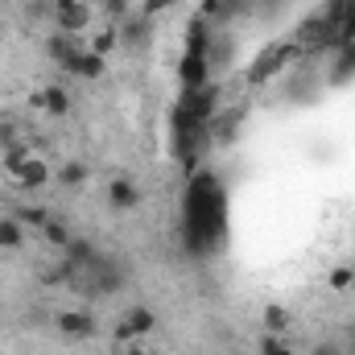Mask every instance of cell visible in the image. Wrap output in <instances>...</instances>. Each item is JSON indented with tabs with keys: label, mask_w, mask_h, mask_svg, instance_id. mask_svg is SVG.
<instances>
[{
	"label": "cell",
	"mask_w": 355,
	"mask_h": 355,
	"mask_svg": "<svg viewBox=\"0 0 355 355\" xmlns=\"http://www.w3.org/2000/svg\"><path fill=\"white\" fill-rule=\"evenodd\" d=\"M327 285H331L335 293L352 289V285H355V268L352 265H335V268H331V277H327Z\"/></svg>",
	"instance_id": "obj_16"
},
{
	"label": "cell",
	"mask_w": 355,
	"mask_h": 355,
	"mask_svg": "<svg viewBox=\"0 0 355 355\" xmlns=\"http://www.w3.org/2000/svg\"><path fill=\"white\" fill-rule=\"evenodd\" d=\"M178 79H182L190 91L207 87V79H211V62H207V54H186L182 67H178Z\"/></svg>",
	"instance_id": "obj_7"
},
{
	"label": "cell",
	"mask_w": 355,
	"mask_h": 355,
	"mask_svg": "<svg viewBox=\"0 0 355 355\" xmlns=\"http://www.w3.org/2000/svg\"><path fill=\"white\" fill-rule=\"evenodd\" d=\"M25 248V223L17 215H0V252Z\"/></svg>",
	"instance_id": "obj_11"
},
{
	"label": "cell",
	"mask_w": 355,
	"mask_h": 355,
	"mask_svg": "<svg viewBox=\"0 0 355 355\" xmlns=\"http://www.w3.org/2000/svg\"><path fill=\"white\" fill-rule=\"evenodd\" d=\"M261 355H297V352H293L281 335H268L265 343H261Z\"/></svg>",
	"instance_id": "obj_22"
},
{
	"label": "cell",
	"mask_w": 355,
	"mask_h": 355,
	"mask_svg": "<svg viewBox=\"0 0 355 355\" xmlns=\"http://www.w3.org/2000/svg\"><path fill=\"white\" fill-rule=\"evenodd\" d=\"M352 75H355V46H343V54H339L335 67H331V79L343 83V79H352Z\"/></svg>",
	"instance_id": "obj_15"
},
{
	"label": "cell",
	"mask_w": 355,
	"mask_h": 355,
	"mask_svg": "<svg viewBox=\"0 0 355 355\" xmlns=\"http://www.w3.org/2000/svg\"><path fill=\"white\" fill-rule=\"evenodd\" d=\"M37 107H42L46 116H67V112H71V95L58 87V83H46L42 95H37Z\"/></svg>",
	"instance_id": "obj_9"
},
{
	"label": "cell",
	"mask_w": 355,
	"mask_h": 355,
	"mask_svg": "<svg viewBox=\"0 0 355 355\" xmlns=\"http://www.w3.org/2000/svg\"><path fill=\"white\" fill-rule=\"evenodd\" d=\"M153 327H157V314H153L149 306H132V310L124 314V322L116 327V339H120V343H137V339L153 335Z\"/></svg>",
	"instance_id": "obj_4"
},
{
	"label": "cell",
	"mask_w": 355,
	"mask_h": 355,
	"mask_svg": "<svg viewBox=\"0 0 355 355\" xmlns=\"http://www.w3.org/2000/svg\"><path fill=\"white\" fill-rule=\"evenodd\" d=\"M42 236H46V244H54V248H67V244H71V236H67V227H62L58 219H50V223L42 227Z\"/></svg>",
	"instance_id": "obj_19"
},
{
	"label": "cell",
	"mask_w": 355,
	"mask_h": 355,
	"mask_svg": "<svg viewBox=\"0 0 355 355\" xmlns=\"http://www.w3.org/2000/svg\"><path fill=\"white\" fill-rule=\"evenodd\" d=\"M54 331H58L62 339H71V343H87V339H95V331H99L95 310H87V306L58 310V314H54Z\"/></svg>",
	"instance_id": "obj_2"
},
{
	"label": "cell",
	"mask_w": 355,
	"mask_h": 355,
	"mask_svg": "<svg viewBox=\"0 0 355 355\" xmlns=\"http://www.w3.org/2000/svg\"><path fill=\"white\" fill-rule=\"evenodd\" d=\"M137 202H141V190L132 186V178H112V182H107V207H112L116 215L137 211Z\"/></svg>",
	"instance_id": "obj_6"
},
{
	"label": "cell",
	"mask_w": 355,
	"mask_h": 355,
	"mask_svg": "<svg viewBox=\"0 0 355 355\" xmlns=\"http://www.w3.org/2000/svg\"><path fill=\"white\" fill-rule=\"evenodd\" d=\"M83 46H87L83 37H71V33H58V29H54V33L46 37V58H50V62H58V67L67 71V67L75 62V54H79Z\"/></svg>",
	"instance_id": "obj_5"
},
{
	"label": "cell",
	"mask_w": 355,
	"mask_h": 355,
	"mask_svg": "<svg viewBox=\"0 0 355 355\" xmlns=\"http://www.w3.org/2000/svg\"><path fill=\"white\" fill-rule=\"evenodd\" d=\"M145 42H149V21L132 12V17L120 25V46H128V50H145Z\"/></svg>",
	"instance_id": "obj_10"
},
{
	"label": "cell",
	"mask_w": 355,
	"mask_h": 355,
	"mask_svg": "<svg viewBox=\"0 0 355 355\" xmlns=\"http://www.w3.org/2000/svg\"><path fill=\"white\" fill-rule=\"evenodd\" d=\"M285 327H289V314H285L281 306H268V310H265V331H268V335H281Z\"/></svg>",
	"instance_id": "obj_18"
},
{
	"label": "cell",
	"mask_w": 355,
	"mask_h": 355,
	"mask_svg": "<svg viewBox=\"0 0 355 355\" xmlns=\"http://www.w3.org/2000/svg\"><path fill=\"white\" fill-rule=\"evenodd\" d=\"M87 50H95L99 58H112V54L120 50V25H112V21H107V25H103V29L87 42Z\"/></svg>",
	"instance_id": "obj_13"
},
{
	"label": "cell",
	"mask_w": 355,
	"mask_h": 355,
	"mask_svg": "<svg viewBox=\"0 0 355 355\" xmlns=\"http://www.w3.org/2000/svg\"><path fill=\"white\" fill-rule=\"evenodd\" d=\"M12 145H21V128L12 120H0V149H12Z\"/></svg>",
	"instance_id": "obj_21"
},
{
	"label": "cell",
	"mask_w": 355,
	"mask_h": 355,
	"mask_svg": "<svg viewBox=\"0 0 355 355\" xmlns=\"http://www.w3.org/2000/svg\"><path fill=\"white\" fill-rule=\"evenodd\" d=\"M25 17H29V21L54 17V0H29V4H25Z\"/></svg>",
	"instance_id": "obj_20"
},
{
	"label": "cell",
	"mask_w": 355,
	"mask_h": 355,
	"mask_svg": "<svg viewBox=\"0 0 355 355\" xmlns=\"http://www.w3.org/2000/svg\"><path fill=\"white\" fill-rule=\"evenodd\" d=\"M174 0H145V17H153V12H162V8H170Z\"/></svg>",
	"instance_id": "obj_23"
},
{
	"label": "cell",
	"mask_w": 355,
	"mask_h": 355,
	"mask_svg": "<svg viewBox=\"0 0 355 355\" xmlns=\"http://www.w3.org/2000/svg\"><path fill=\"white\" fill-rule=\"evenodd\" d=\"M0 37H4V25H0Z\"/></svg>",
	"instance_id": "obj_25"
},
{
	"label": "cell",
	"mask_w": 355,
	"mask_h": 355,
	"mask_svg": "<svg viewBox=\"0 0 355 355\" xmlns=\"http://www.w3.org/2000/svg\"><path fill=\"white\" fill-rule=\"evenodd\" d=\"M314 355H339V352H335L331 343H322V347H314Z\"/></svg>",
	"instance_id": "obj_24"
},
{
	"label": "cell",
	"mask_w": 355,
	"mask_h": 355,
	"mask_svg": "<svg viewBox=\"0 0 355 355\" xmlns=\"http://www.w3.org/2000/svg\"><path fill=\"white\" fill-rule=\"evenodd\" d=\"M67 71H71V75H79V79H87V83H95V79H103V71H107V58H99L95 50H87V46H83Z\"/></svg>",
	"instance_id": "obj_8"
},
{
	"label": "cell",
	"mask_w": 355,
	"mask_h": 355,
	"mask_svg": "<svg viewBox=\"0 0 355 355\" xmlns=\"http://www.w3.org/2000/svg\"><path fill=\"white\" fill-rule=\"evenodd\" d=\"M87 178H91L87 162H67V166H58V170H54V182H58V186H67V190L87 186Z\"/></svg>",
	"instance_id": "obj_12"
},
{
	"label": "cell",
	"mask_w": 355,
	"mask_h": 355,
	"mask_svg": "<svg viewBox=\"0 0 355 355\" xmlns=\"http://www.w3.org/2000/svg\"><path fill=\"white\" fill-rule=\"evenodd\" d=\"M17 219H21L25 227H37V232H42V227L50 223V211L37 207V202H25V207H17Z\"/></svg>",
	"instance_id": "obj_14"
},
{
	"label": "cell",
	"mask_w": 355,
	"mask_h": 355,
	"mask_svg": "<svg viewBox=\"0 0 355 355\" xmlns=\"http://www.w3.org/2000/svg\"><path fill=\"white\" fill-rule=\"evenodd\" d=\"M103 12H107L112 25H124L132 17V0H103Z\"/></svg>",
	"instance_id": "obj_17"
},
{
	"label": "cell",
	"mask_w": 355,
	"mask_h": 355,
	"mask_svg": "<svg viewBox=\"0 0 355 355\" xmlns=\"http://www.w3.org/2000/svg\"><path fill=\"white\" fill-rule=\"evenodd\" d=\"M4 170H8V182L17 190H42L54 182V166L46 153H37L33 145H12L4 149Z\"/></svg>",
	"instance_id": "obj_1"
},
{
	"label": "cell",
	"mask_w": 355,
	"mask_h": 355,
	"mask_svg": "<svg viewBox=\"0 0 355 355\" xmlns=\"http://www.w3.org/2000/svg\"><path fill=\"white\" fill-rule=\"evenodd\" d=\"M54 25H58V33L83 37L91 29V4L87 0H54Z\"/></svg>",
	"instance_id": "obj_3"
}]
</instances>
